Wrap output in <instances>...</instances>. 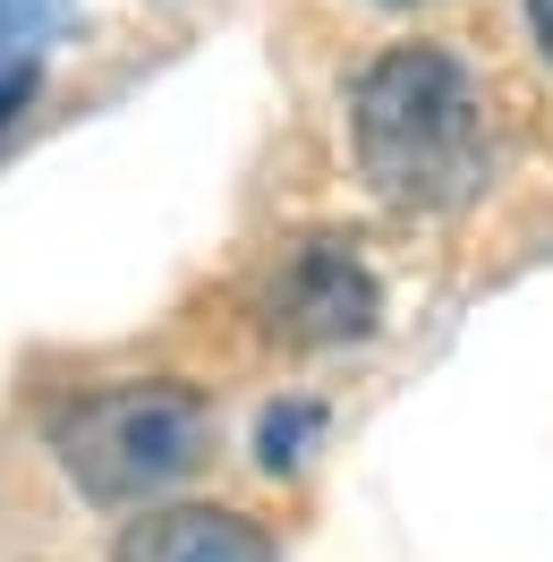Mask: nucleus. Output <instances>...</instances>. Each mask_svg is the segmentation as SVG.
Here are the masks:
<instances>
[{
    "mask_svg": "<svg viewBox=\"0 0 553 562\" xmlns=\"http://www.w3.org/2000/svg\"><path fill=\"white\" fill-rule=\"evenodd\" d=\"M383 316V290L366 273V256L358 239H298L281 256L273 290H264V324H273L281 341H298V350H341V341H366Z\"/></svg>",
    "mask_w": 553,
    "mask_h": 562,
    "instance_id": "3",
    "label": "nucleus"
},
{
    "mask_svg": "<svg viewBox=\"0 0 553 562\" xmlns=\"http://www.w3.org/2000/svg\"><path fill=\"white\" fill-rule=\"evenodd\" d=\"M392 9H417V0H392Z\"/></svg>",
    "mask_w": 553,
    "mask_h": 562,
    "instance_id": "9",
    "label": "nucleus"
},
{
    "mask_svg": "<svg viewBox=\"0 0 553 562\" xmlns=\"http://www.w3.org/2000/svg\"><path fill=\"white\" fill-rule=\"evenodd\" d=\"M205 401L171 375H145V384H103L69 401L52 418V452L77 477V494L94 503H145V494L179 486L196 460H205Z\"/></svg>",
    "mask_w": 553,
    "mask_h": 562,
    "instance_id": "2",
    "label": "nucleus"
},
{
    "mask_svg": "<svg viewBox=\"0 0 553 562\" xmlns=\"http://www.w3.org/2000/svg\"><path fill=\"white\" fill-rule=\"evenodd\" d=\"M528 26H537V52L553 60V0H528Z\"/></svg>",
    "mask_w": 553,
    "mask_h": 562,
    "instance_id": "8",
    "label": "nucleus"
},
{
    "mask_svg": "<svg viewBox=\"0 0 553 562\" xmlns=\"http://www.w3.org/2000/svg\"><path fill=\"white\" fill-rule=\"evenodd\" d=\"M349 137L383 205L451 213L485 188V86L443 43H392L349 94Z\"/></svg>",
    "mask_w": 553,
    "mask_h": 562,
    "instance_id": "1",
    "label": "nucleus"
},
{
    "mask_svg": "<svg viewBox=\"0 0 553 562\" xmlns=\"http://www.w3.org/2000/svg\"><path fill=\"white\" fill-rule=\"evenodd\" d=\"M60 9H69V0H0V43H18V52H26Z\"/></svg>",
    "mask_w": 553,
    "mask_h": 562,
    "instance_id": "7",
    "label": "nucleus"
},
{
    "mask_svg": "<svg viewBox=\"0 0 553 562\" xmlns=\"http://www.w3.org/2000/svg\"><path fill=\"white\" fill-rule=\"evenodd\" d=\"M35 86H43V60L18 52V43H0V137L18 128V111L35 103Z\"/></svg>",
    "mask_w": 553,
    "mask_h": 562,
    "instance_id": "6",
    "label": "nucleus"
},
{
    "mask_svg": "<svg viewBox=\"0 0 553 562\" xmlns=\"http://www.w3.org/2000/svg\"><path fill=\"white\" fill-rule=\"evenodd\" d=\"M315 435H324V409H315V401H281V409H264V426H256V460L281 477V469L307 460Z\"/></svg>",
    "mask_w": 553,
    "mask_h": 562,
    "instance_id": "5",
    "label": "nucleus"
},
{
    "mask_svg": "<svg viewBox=\"0 0 553 562\" xmlns=\"http://www.w3.org/2000/svg\"><path fill=\"white\" fill-rule=\"evenodd\" d=\"M111 562H273V537L222 503H171V512L128 520Z\"/></svg>",
    "mask_w": 553,
    "mask_h": 562,
    "instance_id": "4",
    "label": "nucleus"
}]
</instances>
